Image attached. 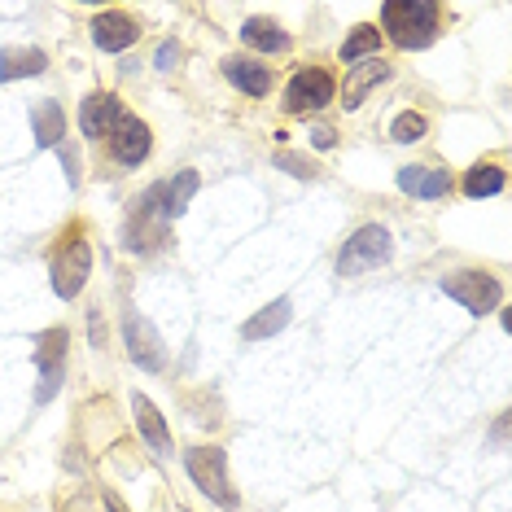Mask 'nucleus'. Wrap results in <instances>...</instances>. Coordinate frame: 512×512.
Here are the masks:
<instances>
[{
  "label": "nucleus",
  "instance_id": "f257e3e1",
  "mask_svg": "<svg viewBox=\"0 0 512 512\" xmlns=\"http://www.w3.org/2000/svg\"><path fill=\"white\" fill-rule=\"evenodd\" d=\"M381 27L399 49H425L438 31V5L434 0H386Z\"/></svg>",
  "mask_w": 512,
  "mask_h": 512
},
{
  "label": "nucleus",
  "instance_id": "f03ea898",
  "mask_svg": "<svg viewBox=\"0 0 512 512\" xmlns=\"http://www.w3.org/2000/svg\"><path fill=\"white\" fill-rule=\"evenodd\" d=\"M184 469H189V477L197 486H202L206 499H215L219 508H237V491H232L228 482V451L224 447H193L184 451Z\"/></svg>",
  "mask_w": 512,
  "mask_h": 512
},
{
  "label": "nucleus",
  "instance_id": "7ed1b4c3",
  "mask_svg": "<svg viewBox=\"0 0 512 512\" xmlns=\"http://www.w3.org/2000/svg\"><path fill=\"white\" fill-rule=\"evenodd\" d=\"M390 232L381 224H368L359 228L351 241L342 246V254H337V272L342 276H359V272H372V267H381L390 259Z\"/></svg>",
  "mask_w": 512,
  "mask_h": 512
},
{
  "label": "nucleus",
  "instance_id": "20e7f679",
  "mask_svg": "<svg viewBox=\"0 0 512 512\" xmlns=\"http://www.w3.org/2000/svg\"><path fill=\"white\" fill-rule=\"evenodd\" d=\"M442 294L456 298L460 307H469L473 316H486V311L499 307L504 289H499V281L486 272H451V276H442Z\"/></svg>",
  "mask_w": 512,
  "mask_h": 512
},
{
  "label": "nucleus",
  "instance_id": "39448f33",
  "mask_svg": "<svg viewBox=\"0 0 512 512\" xmlns=\"http://www.w3.org/2000/svg\"><path fill=\"white\" fill-rule=\"evenodd\" d=\"M88 272H92V246H88L84 237H79V228H75L71 237L62 241L57 259H53V289H57L62 298H75L79 289H84Z\"/></svg>",
  "mask_w": 512,
  "mask_h": 512
},
{
  "label": "nucleus",
  "instance_id": "423d86ee",
  "mask_svg": "<svg viewBox=\"0 0 512 512\" xmlns=\"http://www.w3.org/2000/svg\"><path fill=\"white\" fill-rule=\"evenodd\" d=\"M197 184H202V180H197V171H180V176L154 184V189L145 193V202H141V215H154V219H176V215H184V206L193 202Z\"/></svg>",
  "mask_w": 512,
  "mask_h": 512
},
{
  "label": "nucleus",
  "instance_id": "0eeeda50",
  "mask_svg": "<svg viewBox=\"0 0 512 512\" xmlns=\"http://www.w3.org/2000/svg\"><path fill=\"white\" fill-rule=\"evenodd\" d=\"M123 333H127V355H132V364H141L145 372H162V368H167V346H162L158 329L145 316L127 311Z\"/></svg>",
  "mask_w": 512,
  "mask_h": 512
},
{
  "label": "nucleus",
  "instance_id": "6e6552de",
  "mask_svg": "<svg viewBox=\"0 0 512 512\" xmlns=\"http://www.w3.org/2000/svg\"><path fill=\"white\" fill-rule=\"evenodd\" d=\"M329 101H333V79H329V71H316V66L298 71L285 88V110H294V114L324 110Z\"/></svg>",
  "mask_w": 512,
  "mask_h": 512
},
{
  "label": "nucleus",
  "instance_id": "1a4fd4ad",
  "mask_svg": "<svg viewBox=\"0 0 512 512\" xmlns=\"http://www.w3.org/2000/svg\"><path fill=\"white\" fill-rule=\"evenodd\" d=\"M36 364H40V403H49L57 386H62V368H66V333L49 329L36 346Z\"/></svg>",
  "mask_w": 512,
  "mask_h": 512
},
{
  "label": "nucleus",
  "instance_id": "9d476101",
  "mask_svg": "<svg viewBox=\"0 0 512 512\" xmlns=\"http://www.w3.org/2000/svg\"><path fill=\"white\" fill-rule=\"evenodd\" d=\"M119 119H123V106L114 92H92L84 101V110H79V127H84V136H92V141H110Z\"/></svg>",
  "mask_w": 512,
  "mask_h": 512
},
{
  "label": "nucleus",
  "instance_id": "9b49d317",
  "mask_svg": "<svg viewBox=\"0 0 512 512\" xmlns=\"http://www.w3.org/2000/svg\"><path fill=\"white\" fill-rule=\"evenodd\" d=\"M110 154H114V162H123V167L145 162L149 158V127L141 119H132V114H123L119 127L110 132Z\"/></svg>",
  "mask_w": 512,
  "mask_h": 512
},
{
  "label": "nucleus",
  "instance_id": "f8f14e48",
  "mask_svg": "<svg viewBox=\"0 0 512 512\" xmlns=\"http://www.w3.org/2000/svg\"><path fill=\"white\" fill-rule=\"evenodd\" d=\"M136 36H141V27H136L127 14H119V9H106V14L92 18V40H97V49H106V53L132 49Z\"/></svg>",
  "mask_w": 512,
  "mask_h": 512
},
{
  "label": "nucleus",
  "instance_id": "ddd939ff",
  "mask_svg": "<svg viewBox=\"0 0 512 512\" xmlns=\"http://www.w3.org/2000/svg\"><path fill=\"white\" fill-rule=\"evenodd\" d=\"M132 412H136V425H141L149 451H154V456H171V429H167V421H162L158 407L149 403L145 394H132Z\"/></svg>",
  "mask_w": 512,
  "mask_h": 512
},
{
  "label": "nucleus",
  "instance_id": "4468645a",
  "mask_svg": "<svg viewBox=\"0 0 512 512\" xmlns=\"http://www.w3.org/2000/svg\"><path fill=\"white\" fill-rule=\"evenodd\" d=\"M381 79H390V66L381 62V57H372V62H364V66H351V75H346V84H342V106L355 110Z\"/></svg>",
  "mask_w": 512,
  "mask_h": 512
},
{
  "label": "nucleus",
  "instance_id": "2eb2a0df",
  "mask_svg": "<svg viewBox=\"0 0 512 512\" xmlns=\"http://www.w3.org/2000/svg\"><path fill=\"white\" fill-rule=\"evenodd\" d=\"M399 189L412 197H447L451 193V176L434 167H403L399 171Z\"/></svg>",
  "mask_w": 512,
  "mask_h": 512
},
{
  "label": "nucleus",
  "instance_id": "dca6fc26",
  "mask_svg": "<svg viewBox=\"0 0 512 512\" xmlns=\"http://www.w3.org/2000/svg\"><path fill=\"white\" fill-rule=\"evenodd\" d=\"M224 75L237 84L241 92H250V97H263V92H272V71L259 62H250V57H228L224 62Z\"/></svg>",
  "mask_w": 512,
  "mask_h": 512
},
{
  "label": "nucleus",
  "instance_id": "f3484780",
  "mask_svg": "<svg viewBox=\"0 0 512 512\" xmlns=\"http://www.w3.org/2000/svg\"><path fill=\"white\" fill-rule=\"evenodd\" d=\"M31 123H36V141L44 149H53V145H62V136H66V114L57 101H40L36 110H31Z\"/></svg>",
  "mask_w": 512,
  "mask_h": 512
},
{
  "label": "nucleus",
  "instance_id": "a211bd4d",
  "mask_svg": "<svg viewBox=\"0 0 512 512\" xmlns=\"http://www.w3.org/2000/svg\"><path fill=\"white\" fill-rule=\"evenodd\" d=\"M241 40H246L250 49H259V53H285L289 49V36L267 18H250L246 27H241Z\"/></svg>",
  "mask_w": 512,
  "mask_h": 512
},
{
  "label": "nucleus",
  "instance_id": "6ab92c4d",
  "mask_svg": "<svg viewBox=\"0 0 512 512\" xmlns=\"http://www.w3.org/2000/svg\"><path fill=\"white\" fill-rule=\"evenodd\" d=\"M289 324V302L285 298H276L272 307H263L259 316L254 320H246L241 324V337H246V342H259V337H272V333H281Z\"/></svg>",
  "mask_w": 512,
  "mask_h": 512
},
{
  "label": "nucleus",
  "instance_id": "aec40b11",
  "mask_svg": "<svg viewBox=\"0 0 512 512\" xmlns=\"http://www.w3.org/2000/svg\"><path fill=\"white\" fill-rule=\"evenodd\" d=\"M44 71V53L40 49H5L0 57V79H22V75H40Z\"/></svg>",
  "mask_w": 512,
  "mask_h": 512
},
{
  "label": "nucleus",
  "instance_id": "412c9836",
  "mask_svg": "<svg viewBox=\"0 0 512 512\" xmlns=\"http://www.w3.org/2000/svg\"><path fill=\"white\" fill-rule=\"evenodd\" d=\"M499 189H504V171L491 167V162H486V167H473L469 176H464V193L469 197H491Z\"/></svg>",
  "mask_w": 512,
  "mask_h": 512
},
{
  "label": "nucleus",
  "instance_id": "4be33fe9",
  "mask_svg": "<svg viewBox=\"0 0 512 512\" xmlns=\"http://www.w3.org/2000/svg\"><path fill=\"white\" fill-rule=\"evenodd\" d=\"M377 44H381V31L377 27H355V36L342 44V62H359V57H377Z\"/></svg>",
  "mask_w": 512,
  "mask_h": 512
},
{
  "label": "nucleus",
  "instance_id": "5701e85b",
  "mask_svg": "<svg viewBox=\"0 0 512 512\" xmlns=\"http://www.w3.org/2000/svg\"><path fill=\"white\" fill-rule=\"evenodd\" d=\"M429 132V123H425V114H399V119H394V141L399 145H412V141H421V136Z\"/></svg>",
  "mask_w": 512,
  "mask_h": 512
},
{
  "label": "nucleus",
  "instance_id": "b1692460",
  "mask_svg": "<svg viewBox=\"0 0 512 512\" xmlns=\"http://www.w3.org/2000/svg\"><path fill=\"white\" fill-rule=\"evenodd\" d=\"M276 162H281V167H289V171H294V176H316V167H311L307 158H298V154H281Z\"/></svg>",
  "mask_w": 512,
  "mask_h": 512
},
{
  "label": "nucleus",
  "instance_id": "393cba45",
  "mask_svg": "<svg viewBox=\"0 0 512 512\" xmlns=\"http://www.w3.org/2000/svg\"><path fill=\"white\" fill-rule=\"evenodd\" d=\"M176 62H180V49H176V44H162V49H158V71H171Z\"/></svg>",
  "mask_w": 512,
  "mask_h": 512
},
{
  "label": "nucleus",
  "instance_id": "a878e982",
  "mask_svg": "<svg viewBox=\"0 0 512 512\" xmlns=\"http://www.w3.org/2000/svg\"><path fill=\"white\" fill-rule=\"evenodd\" d=\"M311 141H316V149H333V132H329V127H320Z\"/></svg>",
  "mask_w": 512,
  "mask_h": 512
}]
</instances>
